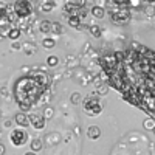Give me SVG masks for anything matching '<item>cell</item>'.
Listing matches in <instances>:
<instances>
[{"mask_svg":"<svg viewBox=\"0 0 155 155\" xmlns=\"http://www.w3.org/2000/svg\"><path fill=\"white\" fill-rule=\"evenodd\" d=\"M16 124L19 126V127H27V126H30V116L25 113V112H20V113H17L16 115Z\"/></svg>","mask_w":155,"mask_h":155,"instance_id":"obj_9","label":"cell"},{"mask_svg":"<svg viewBox=\"0 0 155 155\" xmlns=\"http://www.w3.org/2000/svg\"><path fill=\"white\" fill-rule=\"evenodd\" d=\"M82 109H84V112H85L87 115L96 116V115H99V113L102 112V104H101V101H99L98 98L88 96V98H85L84 102H82Z\"/></svg>","mask_w":155,"mask_h":155,"instance_id":"obj_3","label":"cell"},{"mask_svg":"<svg viewBox=\"0 0 155 155\" xmlns=\"http://www.w3.org/2000/svg\"><path fill=\"white\" fill-rule=\"evenodd\" d=\"M144 2L149 3V5H153V3H155V0H144Z\"/></svg>","mask_w":155,"mask_h":155,"instance_id":"obj_27","label":"cell"},{"mask_svg":"<svg viewBox=\"0 0 155 155\" xmlns=\"http://www.w3.org/2000/svg\"><path fill=\"white\" fill-rule=\"evenodd\" d=\"M68 25H70V27H73V28H79L81 27V17L78 16V14H71L68 17Z\"/></svg>","mask_w":155,"mask_h":155,"instance_id":"obj_12","label":"cell"},{"mask_svg":"<svg viewBox=\"0 0 155 155\" xmlns=\"http://www.w3.org/2000/svg\"><path fill=\"white\" fill-rule=\"evenodd\" d=\"M19 37H20V30L19 28H11L8 31V39H11V41H17Z\"/></svg>","mask_w":155,"mask_h":155,"instance_id":"obj_15","label":"cell"},{"mask_svg":"<svg viewBox=\"0 0 155 155\" xmlns=\"http://www.w3.org/2000/svg\"><path fill=\"white\" fill-rule=\"evenodd\" d=\"M109 14H110V20L115 25H127L130 22V12L124 6H118V5L110 6Z\"/></svg>","mask_w":155,"mask_h":155,"instance_id":"obj_2","label":"cell"},{"mask_svg":"<svg viewBox=\"0 0 155 155\" xmlns=\"http://www.w3.org/2000/svg\"><path fill=\"white\" fill-rule=\"evenodd\" d=\"M12 9H14V14L19 19H25L33 12V5L30 0H16L14 5H12Z\"/></svg>","mask_w":155,"mask_h":155,"instance_id":"obj_4","label":"cell"},{"mask_svg":"<svg viewBox=\"0 0 155 155\" xmlns=\"http://www.w3.org/2000/svg\"><path fill=\"white\" fill-rule=\"evenodd\" d=\"M16 99L23 112L30 110L45 92V87L37 84L33 76H23L16 82Z\"/></svg>","mask_w":155,"mask_h":155,"instance_id":"obj_1","label":"cell"},{"mask_svg":"<svg viewBox=\"0 0 155 155\" xmlns=\"http://www.w3.org/2000/svg\"><path fill=\"white\" fill-rule=\"evenodd\" d=\"M31 149H33V152L41 150V149H42V141L39 140V138H34V140L31 141Z\"/></svg>","mask_w":155,"mask_h":155,"instance_id":"obj_17","label":"cell"},{"mask_svg":"<svg viewBox=\"0 0 155 155\" xmlns=\"http://www.w3.org/2000/svg\"><path fill=\"white\" fill-rule=\"evenodd\" d=\"M0 155H5V146L0 143Z\"/></svg>","mask_w":155,"mask_h":155,"instance_id":"obj_26","label":"cell"},{"mask_svg":"<svg viewBox=\"0 0 155 155\" xmlns=\"http://www.w3.org/2000/svg\"><path fill=\"white\" fill-rule=\"evenodd\" d=\"M30 124L34 127V129H37V130H41V129H44L45 127V118H44V115H31L30 116Z\"/></svg>","mask_w":155,"mask_h":155,"instance_id":"obj_8","label":"cell"},{"mask_svg":"<svg viewBox=\"0 0 155 155\" xmlns=\"http://www.w3.org/2000/svg\"><path fill=\"white\" fill-rule=\"evenodd\" d=\"M25 155H36V152H33V150H30V152H27Z\"/></svg>","mask_w":155,"mask_h":155,"instance_id":"obj_28","label":"cell"},{"mask_svg":"<svg viewBox=\"0 0 155 155\" xmlns=\"http://www.w3.org/2000/svg\"><path fill=\"white\" fill-rule=\"evenodd\" d=\"M88 31H90V34H92L93 37H96V39L101 37V34H102V33H101V28L98 27V25H90V27H88Z\"/></svg>","mask_w":155,"mask_h":155,"instance_id":"obj_16","label":"cell"},{"mask_svg":"<svg viewBox=\"0 0 155 155\" xmlns=\"http://www.w3.org/2000/svg\"><path fill=\"white\" fill-rule=\"evenodd\" d=\"M152 132H155V129H153V130H152Z\"/></svg>","mask_w":155,"mask_h":155,"instance_id":"obj_29","label":"cell"},{"mask_svg":"<svg viewBox=\"0 0 155 155\" xmlns=\"http://www.w3.org/2000/svg\"><path fill=\"white\" fill-rule=\"evenodd\" d=\"M130 0H113V3L115 5H118V6H126Z\"/></svg>","mask_w":155,"mask_h":155,"instance_id":"obj_22","label":"cell"},{"mask_svg":"<svg viewBox=\"0 0 155 155\" xmlns=\"http://www.w3.org/2000/svg\"><path fill=\"white\" fill-rule=\"evenodd\" d=\"M51 23L53 22H50V20H42L41 25H39V30H41L42 33H51Z\"/></svg>","mask_w":155,"mask_h":155,"instance_id":"obj_13","label":"cell"},{"mask_svg":"<svg viewBox=\"0 0 155 155\" xmlns=\"http://www.w3.org/2000/svg\"><path fill=\"white\" fill-rule=\"evenodd\" d=\"M90 12H92V16L95 19H102V17H104V14H106V9L102 8V6H93L92 9H90Z\"/></svg>","mask_w":155,"mask_h":155,"instance_id":"obj_11","label":"cell"},{"mask_svg":"<svg viewBox=\"0 0 155 155\" xmlns=\"http://www.w3.org/2000/svg\"><path fill=\"white\" fill-rule=\"evenodd\" d=\"M79 101H81V99H79V95H78V93H73V96H71V102H73V104H78Z\"/></svg>","mask_w":155,"mask_h":155,"instance_id":"obj_24","label":"cell"},{"mask_svg":"<svg viewBox=\"0 0 155 155\" xmlns=\"http://www.w3.org/2000/svg\"><path fill=\"white\" fill-rule=\"evenodd\" d=\"M8 14V5L5 2H0V19H3Z\"/></svg>","mask_w":155,"mask_h":155,"instance_id":"obj_21","label":"cell"},{"mask_svg":"<svg viewBox=\"0 0 155 155\" xmlns=\"http://www.w3.org/2000/svg\"><path fill=\"white\" fill-rule=\"evenodd\" d=\"M143 126L147 129V130H153V129H155V120H153V118H147V120L143 123Z\"/></svg>","mask_w":155,"mask_h":155,"instance_id":"obj_18","label":"cell"},{"mask_svg":"<svg viewBox=\"0 0 155 155\" xmlns=\"http://www.w3.org/2000/svg\"><path fill=\"white\" fill-rule=\"evenodd\" d=\"M42 11H51V3H45V5H42Z\"/></svg>","mask_w":155,"mask_h":155,"instance_id":"obj_25","label":"cell"},{"mask_svg":"<svg viewBox=\"0 0 155 155\" xmlns=\"http://www.w3.org/2000/svg\"><path fill=\"white\" fill-rule=\"evenodd\" d=\"M51 115H53V109L48 107V109H47V112L44 113V118H45V120H47V118H51Z\"/></svg>","mask_w":155,"mask_h":155,"instance_id":"obj_23","label":"cell"},{"mask_svg":"<svg viewBox=\"0 0 155 155\" xmlns=\"http://www.w3.org/2000/svg\"><path fill=\"white\" fill-rule=\"evenodd\" d=\"M87 137L90 140H98L101 137V129L98 126H90L88 130H87Z\"/></svg>","mask_w":155,"mask_h":155,"instance_id":"obj_10","label":"cell"},{"mask_svg":"<svg viewBox=\"0 0 155 155\" xmlns=\"http://www.w3.org/2000/svg\"><path fill=\"white\" fill-rule=\"evenodd\" d=\"M47 64H48L50 67H56L58 64H59L58 56H48V58H47Z\"/></svg>","mask_w":155,"mask_h":155,"instance_id":"obj_20","label":"cell"},{"mask_svg":"<svg viewBox=\"0 0 155 155\" xmlns=\"http://www.w3.org/2000/svg\"><path fill=\"white\" fill-rule=\"evenodd\" d=\"M9 141L12 144H14L16 147H20L23 144H27L28 141V134L23 130V127H17L14 129V130H11L9 134Z\"/></svg>","mask_w":155,"mask_h":155,"instance_id":"obj_5","label":"cell"},{"mask_svg":"<svg viewBox=\"0 0 155 155\" xmlns=\"http://www.w3.org/2000/svg\"><path fill=\"white\" fill-rule=\"evenodd\" d=\"M51 33H53V34H62L64 33V27H62V25L59 23V22H53V23H51Z\"/></svg>","mask_w":155,"mask_h":155,"instance_id":"obj_14","label":"cell"},{"mask_svg":"<svg viewBox=\"0 0 155 155\" xmlns=\"http://www.w3.org/2000/svg\"><path fill=\"white\" fill-rule=\"evenodd\" d=\"M99 64L102 65L104 71H107V73L116 70V68H118V65H120V62H118V59H116L115 54H104V56H101Z\"/></svg>","mask_w":155,"mask_h":155,"instance_id":"obj_6","label":"cell"},{"mask_svg":"<svg viewBox=\"0 0 155 155\" xmlns=\"http://www.w3.org/2000/svg\"><path fill=\"white\" fill-rule=\"evenodd\" d=\"M42 44H44L45 48H53L56 45V41H54V39H51V37H47V39H44Z\"/></svg>","mask_w":155,"mask_h":155,"instance_id":"obj_19","label":"cell"},{"mask_svg":"<svg viewBox=\"0 0 155 155\" xmlns=\"http://www.w3.org/2000/svg\"><path fill=\"white\" fill-rule=\"evenodd\" d=\"M30 76H33L34 79H36V82L37 84H41L42 87H48V84H50V78H48V74L47 73H44V71H31L30 73Z\"/></svg>","mask_w":155,"mask_h":155,"instance_id":"obj_7","label":"cell"}]
</instances>
